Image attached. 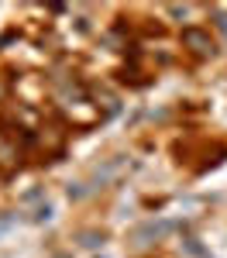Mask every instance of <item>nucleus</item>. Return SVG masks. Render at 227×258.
Here are the masks:
<instances>
[{
  "mask_svg": "<svg viewBox=\"0 0 227 258\" xmlns=\"http://www.w3.org/2000/svg\"><path fill=\"white\" fill-rule=\"evenodd\" d=\"M172 227H176L172 220H148L144 227H138V231H134V241H138V244H148V241H155V238H162V234H169Z\"/></svg>",
  "mask_w": 227,
  "mask_h": 258,
  "instance_id": "obj_1",
  "label": "nucleus"
},
{
  "mask_svg": "<svg viewBox=\"0 0 227 258\" xmlns=\"http://www.w3.org/2000/svg\"><path fill=\"white\" fill-rule=\"evenodd\" d=\"M186 41H189V45H196V52H213V45H210V38H206V35H200V31H186Z\"/></svg>",
  "mask_w": 227,
  "mask_h": 258,
  "instance_id": "obj_2",
  "label": "nucleus"
},
{
  "mask_svg": "<svg viewBox=\"0 0 227 258\" xmlns=\"http://www.w3.org/2000/svg\"><path fill=\"white\" fill-rule=\"evenodd\" d=\"M52 217V207H48V203H45V207H38V210H35V220H48Z\"/></svg>",
  "mask_w": 227,
  "mask_h": 258,
  "instance_id": "obj_3",
  "label": "nucleus"
},
{
  "mask_svg": "<svg viewBox=\"0 0 227 258\" xmlns=\"http://www.w3.org/2000/svg\"><path fill=\"white\" fill-rule=\"evenodd\" d=\"M186 251H189V255H203V248H200V244H196V241H193V238L186 241Z\"/></svg>",
  "mask_w": 227,
  "mask_h": 258,
  "instance_id": "obj_4",
  "label": "nucleus"
}]
</instances>
